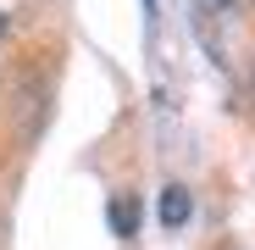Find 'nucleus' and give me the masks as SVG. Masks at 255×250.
<instances>
[{"instance_id": "nucleus-4", "label": "nucleus", "mask_w": 255, "mask_h": 250, "mask_svg": "<svg viewBox=\"0 0 255 250\" xmlns=\"http://www.w3.org/2000/svg\"><path fill=\"white\" fill-rule=\"evenodd\" d=\"M211 6H228V0H211Z\"/></svg>"}, {"instance_id": "nucleus-2", "label": "nucleus", "mask_w": 255, "mask_h": 250, "mask_svg": "<svg viewBox=\"0 0 255 250\" xmlns=\"http://www.w3.org/2000/svg\"><path fill=\"white\" fill-rule=\"evenodd\" d=\"M111 228L128 239V234L139 228V206H133V200H117V206H111Z\"/></svg>"}, {"instance_id": "nucleus-3", "label": "nucleus", "mask_w": 255, "mask_h": 250, "mask_svg": "<svg viewBox=\"0 0 255 250\" xmlns=\"http://www.w3.org/2000/svg\"><path fill=\"white\" fill-rule=\"evenodd\" d=\"M0 33H6V11H0Z\"/></svg>"}, {"instance_id": "nucleus-1", "label": "nucleus", "mask_w": 255, "mask_h": 250, "mask_svg": "<svg viewBox=\"0 0 255 250\" xmlns=\"http://www.w3.org/2000/svg\"><path fill=\"white\" fill-rule=\"evenodd\" d=\"M189 212H194L189 189H183V184H166V189H161V228H183Z\"/></svg>"}]
</instances>
